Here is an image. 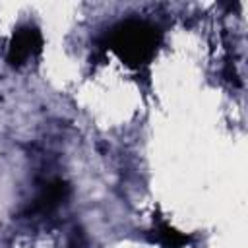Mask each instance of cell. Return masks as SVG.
<instances>
[{
  "label": "cell",
  "mask_w": 248,
  "mask_h": 248,
  "mask_svg": "<svg viewBox=\"0 0 248 248\" xmlns=\"http://www.w3.org/2000/svg\"><path fill=\"white\" fill-rule=\"evenodd\" d=\"M161 45V31L143 19H124L116 23L107 39L105 46L110 48L130 68H141L149 64Z\"/></svg>",
  "instance_id": "1"
},
{
  "label": "cell",
  "mask_w": 248,
  "mask_h": 248,
  "mask_svg": "<svg viewBox=\"0 0 248 248\" xmlns=\"http://www.w3.org/2000/svg\"><path fill=\"white\" fill-rule=\"evenodd\" d=\"M43 50V35L37 27L33 25H21L14 31L10 43H8V52L6 60L10 66L19 68L31 58L39 56Z\"/></svg>",
  "instance_id": "2"
},
{
  "label": "cell",
  "mask_w": 248,
  "mask_h": 248,
  "mask_svg": "<svg viewBox=\"0 0 248 248\" xmlns=\"http://www.w3.org/2000/svg\"><path fill=\"white\" fill-rule=\"evenodd\" d=\"M66 198H68V184H66L64 180H60V178H54V180L46 182V184L41 188V192L37 194L35 203H33V207H31L29 211L41 213V215L52 213Z\"/></svg>",
  "instance_id": "3"
},
{
  "label": "cell",
  "mask_w": 248,
  "mask_h": 248,
  "mask_svg": "<svg viewBox=\"0 0 248 248\" xmlns=\"http://www.w3.org/2000/svg\"><path fill=\"white\" fill-rule=\"evenodd\" d=\"M155 240L159 244H163L165 248H186L188 242H190V238L186 234H182L180 231L170 227L167 221H157V225H155Z\"/></svg>",
  "instance_id": "4"
}]
</instances>
